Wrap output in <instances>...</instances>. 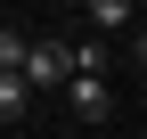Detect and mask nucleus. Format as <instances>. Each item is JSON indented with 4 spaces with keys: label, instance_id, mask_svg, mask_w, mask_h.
Returning a JSON list of instances; mask_svg holds the SVG:
<instances>
[{
    "label": "nucleus",
    "instance_id": "f257e3e1",
    "mask_svg": "<svg viewBox=\"0 0 147 139\" xmlns=\"http://www.w3.org/2000/svg\"><path fill=\"white\" fill-rule=\"evenodd\" d=\"M74 82V49L65 41H33L25 49V90H65Z\"/></svg>",
    "mask_w": 147,
    "mask_h": 139
},
{
    "label": "nucleus",
    "instance_id": "f03ea898",
    "mask_svg": "<svg viewBox=\"0 0 147 139\" xmlns=\"http://www.w3.org/2000/svg\"><path fill=\"white\" fill-rule=\"evenodd\" d=\"M65 107H74V123H106V115H115L106 74H74V82H65Z\"/></svg>",
    "mask_w": 147,
    "mask_h": 139
},
{
    "label": "nucleus",
    "instance_id": "39448f33",
    "mask_svg": "<svg viewBox=\"0 0 147 139\" xmlns=\"http://www.w3.org/2000/svg\"><path fill=\"white\" fill-rule=\"evenodd\" d=\"M131 57H139V74H147V33H139V41H131Z\"/></svg>",
    "mask_w": 147,
    "mask_h": 139
},
{
    "label": "nucleus",
    "instance_id": "7ed1b4c3",
    "mask_svg": "<svg viewBox=\"0 0 147 139\" xmlns=\"http://www.w3.org/2000/svg\"><path fill=\"white\" fill-rule=\"evenodd\" d=\"M25 49H33L25 33H16V25H0V74H25Z\"/></svg>",
    "mask_w": 147,
    "mask_h": 139
},
{
    "label": "nucleus",
    "instance_id": "20e7f679",
    "mask_svg": "<svg viewBox=\"0 0 147 139\" xmlns=\"http://www.w3.org/2000/svg\"><path fill=\"white\" fill-rule=\"evenodd\" d=\"M25 98H33L25 74H0V123H16V115H25Z\"/></svg>",
    "mask_w": 147,
    "mask_h": 139
}]
</instances>
